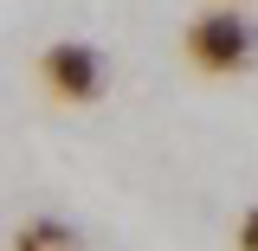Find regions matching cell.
I'll use <instances>...</instances> for the list:
<instances>
[{
    "instance_id": "4",
    "label": "cell",
    "mask_w": 258,
    "mask_h": 251,
    "mask_svg": "<svg viewBox=\"0 0 258 251\" xmlns=\"http://www.w3.org/2000/svg\"><path fill=\"white\" fill-rule=\"evenodd\" d=\"M239 245H245V251H258V206L239 219Z\"/></svg>"
},
{
    "instance_id": "2",
    "label": "cell",
    "mask_w": 258,
    "mask_h": 251,
    "mask_svg": "<svg viewBox=\"0 0 258 251\" xmlns=\"http://www.w3.org/2000/svg\"><path fill=\"white\" fill-rule=\"evenodd\" d=\"M39 77H45V91L64 97V103H97L103 84H110V64H103V52L84 45V39H58V45L39 58Z\"/></svg>"
},
{
    "instance_id": "5",
    "label": "cell",
    "mask_w": 258,
    "mask_h": 251,
    "mask_svg": "<svg viewBox=\"0 0 258 251\" xmlns=\"http://www.w3.org/2000/svg\"><path fill=\"white\" fill-rule=\"evenodd\" d=\"M239 7H245V0H239Z\"/></svg>"
},
{
    "instance_id": "1",
    "label": "cell",
    "mask_w": 258,
    "mask_h": 251,
    "mask_svg": "<svg viewBox=\"0 0 258 251\" xmlns=\"http://www.w3.org/2000/svg\"><path fill=\"white\" fill-rule=\"evenodd\" d=\"M258 52V26H252V13H239V0H220L213 13H200L187 26V58L200 64V71H245Z\"/></svg>"
},
{
    "instance_id": "3",
    "label": "cell",
    "mask_w": 258,
    "mask_h": 251,
    "mask_svg": "<svg viewBox=\"0 0 258 251\" xmlns=\"http://www.w3.org/2000/svg\"><path fill=\"white\" fill-rule=\"evenodd\" d=\"M20 245H26V251H58V245H78V225L32 219V225H20Z\"/></svg>"
}]
</instances>
